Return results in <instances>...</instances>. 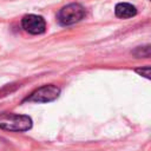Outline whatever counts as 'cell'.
I'll return each mask as SVG.
<instances>
[{"mask_svg":"<svg viewBox=\"0 0 151 151\" xmlns=\"http://www.w3.org/2000/svg\"><path fill=\"white\" fill-rule=\"evenodd\" d=\"M21 25L26 32H28L29 34H34V35L41 34L46 29V22L44 18L40 15H35V14L25 15L21 20Z\"/></svg>","mask_w":151,"mask_h":151,"instance_id":"277c9868","label":"cell"},{"mask_svg":"<svg viewBox=\"0 0 151 151\" xmlns=\"http://www.w3.org/2000/svg\"><path fill=\"white\" fill-rule=\"evenodd\" d=\"M114 13H116V17H118L120 19H127V18L134 17L137 13V9L133 5H131L129 2H120V4L116 5Z\"/></svg>","mask_w":151,"mask_h":151,"instance_id":"5b68a950","label":"cell"},{"mask_svg":"<svg viewBox=\"0 0 151 151\" xmlns=\"http://www.w3.org/2000/svg\"><path fill=\"white\" fill-rule=\"evenodd\" d=\"M32 127V119L26 114H18L13 112L0 113V129L6 131L22 132Z\"/></svg>","mask_w":151,"mask_h":151,"instance_id":"6da1fadb","label":"cell"},{"mask_svg":"<svg viewBox=\"0 0 151 151\" xmlns=\"http://www.w3.org/2000/svg\"><path fill=\"white\" fill-rule=\"evenodd\" d=\"M136 72L140 76H144L145 78L150 79V67L149 66H145V67H142V68H137Z\"/></svg>","mask_w":151,"mask_h":151,"instance_id":"8992f818","label":"cell"},{"mask_svg":"<svg viewBox=\"0 0 151 151\" xmlns=\"http://www.w3.org/2000/svg\"><path fill=\"white\" fill-rule=\"evenodd\" d=\"M60 94V88L55 85H44L39 87L38 90L33 91L27 98H25L24 101H31V103H48L55 100Z\"/></svg>","mask_w":151,"mask_h":151,"instance_id":"3957f363","label":"cell"},{"mask_svg":"<svg viewBox=\"0 0 151 151\" xmlns=\"http://www.w3.org/2000/svg\"><path fill=\"white\" fill-rule=\"evenodd\" d=\"M85 17V8L80 4H70L64 6L58 13V21L63 26H70L80 21Z\"/></svg>","mask_w":151,"mask_h":151,"instance_id":"7a4b0ae2","label":"cell"}]
</instances>
